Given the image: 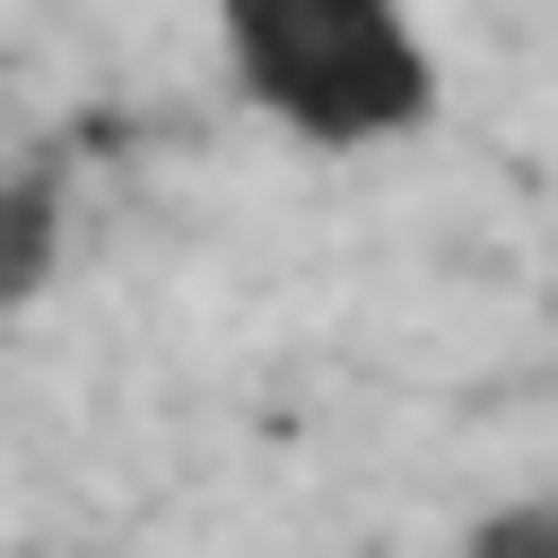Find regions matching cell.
<instances>
[{
  "label": "cell",
  "mask_w": 558,
  "mask_h": 558,
  "mask_svg": "<svg viewBox=\"0 0 558 558\" xmlns=\"http://www.w3.org/2000/svg\"><path fill=\"white\" fill-rule=\"evenodd\" d=\"M209 52H227V105L279 122L296 157H384L453 87L418 0H209Z\"/></svg>",
  "instance_id": "cell-1"
},
{
  "label": "cell",
  "mask_w": 558,
  "mask_h": 558,
  "mask_svg": "<svg viewBox=\"0 0 558 558\" xmlns=\"http://www.w3.org/2000/svg\"><path fill=\"white\" fill-rule=\"evenodd\" d=\"M52 227H70V174L35 157V174L0 192V296H35V279H52Z\"/></svg>",
  "instance_id": "cell-2"
},
{
  "label": "cell",
  "mask_w": 558,
  "mask_h": 558,
  "mask_svg": "<svg viewBox=\"0 0 558 558\" xmlns=\"http://www.w3.org/2000/svg\"><path fill=\"white\" fill-rule=\"evenodd\" d=\"M471 558H558V523H541V506H506V523H488Z\"/></svg>",
  "instance_id": "cell-3"
}]
</instances>
